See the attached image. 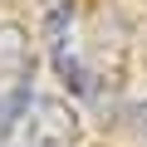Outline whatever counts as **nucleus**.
Segmentation results:
<instances>
[{"label": "nucleus", "mask_w": 147, "mask_h": 147, "mask_svg": "<svg viewBox=\"0 0 147 147\" xmlns=\"http://www.w3.org/2000/svg\"><path fill=\"white\" fill-rule=\"evenodd\" d=\"M49 34H54V39H49V49H54V69L64 74L74 88H88V69L79 64V49H74V34L64 30V15H54V30H49Z\"/></svg>", "instance_id": "f03ea898"}, {"label": "nucleus", "mask_w": 147, "mask_h": 147, "mask_svg": "<svg viewBox=\"0 0 147 147\" xmlns=\"http://www.w3.org/2000/svg\"><path fill=\"white\" fill-rule=\"evenodd\" d=\"M20 137L25 147H74L79 142V113H74V103L54 93H34L20 118Z\"/></svg>", "instance_id": "f257e3e1"}, {"label": "nucleus", "mask_w": 147, "mask_h": 147, "mask_svg": "<svg viewBox=\"0 0 147 147\" xmlns=\"http://www.w3.org/2000/svg\"><path fill=\"white\" fill-rule=\"evenodd\" d=\"M132 118H137V132H142V142H147V103H137V108H132Z\"/></svg>", "instance_id": "7ed1b4c3"}]
</instances>
